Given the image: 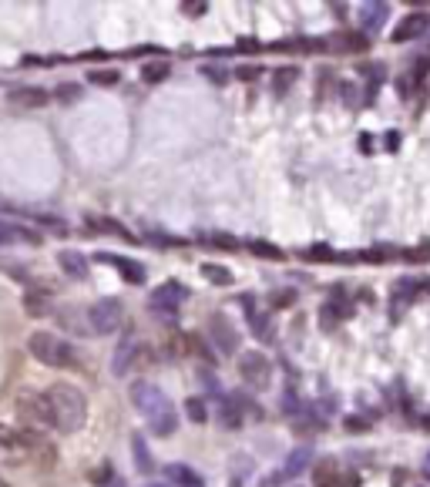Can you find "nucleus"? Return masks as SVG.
Listing matches in <instances>:
<instances>
[{
    "mask_svg": "<svg viewBox=\"0 0 430 487\" xmlns=\"http://www.w3.org/2000/svg\"><path fill=\"white\" fill-rule=\"evenodd\" d=\"M202 75H206L208 81H215V84H225V77H229V75L222 71V68H208V64L202 68Z\"/></svg>",
    "mask_w": 430,
    "mask_h": 487,
    "instance_id": "43",
    "label": "nucleus"
},
{
    "mask_svg": "<svg viewBox=\"0 0 430 487\" xmlns=\"http://www.w3.org/2000/svg\"><path fill=\"white\" fill-rule=\"evenodd\" d=\"M420 293V279H400L397 286H393V306H410L413 296Z\"/></svg>",
    "mask_w": 430,
    "mask_h": 487,
    "instance_id": "27",
    "label": "nucleus"
},
{
    "mask_svg": "<svg viewBox=\"0 0 430 487\" xmlns=\"http://www.w3.org/2000/svg\"><path fill=\"white\" fill-rule=\"evenodd\" d=\"M350 313H353V300H350V296H343V289H337L330 300L323 302V309H319V326L333 330L339 319H346Z\"/></svg>",
    "mask_w": 430,
    "mask_h": 487,
    "instance_id": "10",
    "label": "nucleus"
},
{
    "mask_svg": "<svg viewBox=\"0 0 430 487\" xmlns=\"http://www.w3.org/2000/svg\"><path fill=\"white\" fill-rule=\"evenodd\" d=\"M0 447H3V450L38 447V433H34V431H20V427H10V424H0Z\"/></svg>",
    "mask_w": 430,
    "mask_h": 487,
    "instance_id": "12",
    "label": "nucleus"
},
{
    "mask_svg": "<svg viewBox=\"0 0 430 487\" xmlns=\"http://www.w3.org/2000/svg\"><path fill=\"white\" fill-rule=\"evenodd\" d=\"M88 81H91V84H101V88H112V84H118V71H91Z\"/></svg>",
    "mask_w": 430,
    "mask_h": 487,
    "instance_id": "37",
    "label": "nucleus"
},
{
    "mask_svg": "<svg viewBox=\"0 0 430 487\" xmlns=\"http://www.w3.org/2000/svg\"><path fill=\"white\" fill-rule=\"evenodd\" d=\"M88 323H91V330L98 337H108L114 330H121V323H125V306H121V300L105 296V300L91 302L88 306Z\"/></svg>",
    "mask_w": 430,
    "mask_h": 487,
    "instance_id": "4",
    "label": "nucleus"
},
{
    "mask_svg": "<svg viewBox=\"0 0 430 487\" xmlns=\"http://www.w3.org/2000/svg\"><path fill=\"white\" fill-rule=\"evenodd\" d=\"M54 98H57V101H64V105H71V101H77V98H81V84H75V81H64V84H57V88H54Z\"/></svg>",
    "mask_w": 430,
    "mask_h": 487,
    "instance_id": "35",
    "label": "nucleus"
},
{
    "mask_svg": "<svg viewBox=\"0 0 430 487\" xmlns=\"http://www.w3.org/2000/svg\"><path fill=\"white\" fill-rule=\"evenodd\" d=\"M293 302H296V289H276L269 296V306H276V309H289Z\"/></svg>",
    "mask_w": 430,
    "mask_h": 487,
    "instance_id": "36",
    "label": "nucleus"
},
{
    "mask_svg": "<svg viewBox=\"0 0 430 487\" xmlns=\"http://www.w3.org/2000/svg\"><path fill=\"white\" fill-rule=\"evenodd\" d=\"M135 356H138V343H135V337H125L121 343H118L114 356H112V373L125 376L131 370V363H135Z\"/></svg>",
    "mask_w": 430,
    "mask_h": 487,
    "instance_id": "16",
    "label": "nucleus"
},
{
    "mask_svg": "<svg viewBox=\"0 0 430 487\" xmlns=\"http://www.w3.org/2000/svg\"><path fill=\"white\" fill-rule=\"evenodd\" d=\"M417 88H420V81H413V77L407 75V71H404V75L397 77V91H400V98H410V94L417 91Z\"/></svg>",
    "mask_w": 430,
    "mask_h": 487,
    "instance_id": "38",
    "label": "nucleus"
},
{
    "mask_svg": "<svg viewBox=\"0 0 430 487\" xmlns=\"http://www.w3.org/2000/svg\"><path fill=\"white\" fill-rule=\"evenodd\" d=\"M239 376L252 390H269V380H272V360L259 350H249L239 356Z\"/></svg>",
    "mask_w": 430,
    "mask_h": 487,
    "instance_id": "8",
    "label": "nucleus"
},
{
    "mask_svg": "<svg viewBox=\"0 0 430 487\" xmlns=\"http://www.w3.org/2000/svg\"><path fill=\"white\" fill-rule=\"evenodd\" d=\"M27 350H31V356H34L38 363L54 366V370H61V366H75L77 363L75 346H71L68 339H61L57 333H44V330H40V333H31Z\"/></svg>",
    "mask_w": 430,
    "mask_h": 487,
    "instance_id": "3",
    "label": "nucleus"
},
{
    "mask_svg": "<svg viewBox=\"0 0 430 487\" xmlns=\"http://www.w3.org/2000/svg\"><path fill=\"white\" fill-rule=\"evenodd\" d=\"M282 481H286V477H282V474H272V477H266V481H262L259 487H279Z\"/></svg>",
    "mask_w": 430,
    "mask_h": 487,
    "instance_id": "46",
    "label": "nucleus"
},
{
    "mask_svg": "<svg viewBox=\"0 0 430 487\" xmlns=\"http://www.w3.org/2000/svg\"><path fill=\"white\" fill-rule=\"evenodd\" d=\"M185 300H188V293H185V286H182V282H162L158 289H151L148 309L155 313V316H162V319H175Z\"/></svg>",
    "mask_w": 430,
    "mask_h": 487,
    "instance_id": "6",
    "label": "nucleus"
},
{
    "mask_svg": "<svg viewBox=\"0 0 430 487\" xmlns=\"http://www.w3.org/2000/svg\"><path fill=\"white\" fill-rule=\"evenodd\" d=\"M300 256L306 263H333V259H337L330 245H309V249H302Z\"/></svg>",
    "mask_w": 430,
    "mask_h": 487,
    "instance_id": "33",
    "label": "nucleus"
},
{
    "mask_svg": "<svg viewBox=\"0 0 430 487\" xmlns=\"http://www.w3.org/2000/svg\"><path fill=\"white\" fill-rule=\"evenodd\" d=\"M24 306H27V316H47L51 313V296L47 293H27Z\"/></svg>",
    "mask_w": 430,
    "mask_h": 487,
    "instance_id": "28",
    "label": "nucleus"
},
{
    "mask_svg": "<svg viewBox=\"0 0 430 487\" xmlns=\"http://www.w3.org/2000/svg\"><path fill=\"white\" fill-rule=\"evenodd\" d=\"M199 242L212 245V249H225V252H239V249H243V239H236V235H229V232H202Z\"/></svg>",
    "mask_w": 430,
    "mask_h": 487,
    "instance_id": "21",
    "label": "nucleus"
},
{
    "mask_svg": "<svg viewBox=\"0 0 430 487\" xmlns=\"http://www.w3.org/2000/svg\"><path fill=\"white\" fill-rule=\"evenodd\" d=\"M424 464H427V474H430V450H427V457H424Z\"/></svg>",
    "mask_w": 430,
    "mask_h": 487,
    "instance_id": "49",
    "label": "nucleus"
},
{
    "mask_svg": "<svg viewBox=\"0 0 430 487\" xmlns=\"http://www.w3.org/2000/svg\"><path fill=\"white\" fill-rule=\"evenodd\" d=\"M185 413H188V420H192V424H206V420H208L206 400H202V396H188V400H185Z\"/></svg>",
    "mask_w": 430,
    "mask_h": 487,
    "instance_id": "31",
    "label": "nucleus"
},
{
    "mask_svg": "<svg viewBox=\"0 0 430 487\" xmlns=\"http://www.w3.org/2000/svg\"><path fill=\"white\" fill-rule=\"evenodd\" d=\"M57 265H61V272L68 276V279H88V259L75 252V249H64V252H57Z\"/></svg>",
    "mask_w": 430,
    "mask_h": 487,
    "instance_id": "15",
    "label": "nucleus"
},
{
    "mask_svg": "<svg viewBox=\"0 0 430 487\" xmlns=\"http://www.w3.org/2000/svg\"><path fill=\"white\" fill-rule=\"evenodd\" d=\"M182 10H185V14H192V17H199V14H206V3H185Z\"/></svg>",
    "mask_w": 430,
    "mask_h": 487,
    "instance_id": "45",
    "label": "nucleus"
},
{
    "mask_svg": "<svg viewBox=\"0 0 430 487\" xmlns=\"http://www.w3.org/2000/svg\"><path fill=\"white\" fill-rule=\"evenodd\" d=\"M169 477L175 481L178 487H206V481L188 467V464H169Z\"/></svg>",
    "mask_w": 430,
    "mask_h": 487,
    "instance_id": "22",
    "label": "nucleus"
},
{
    "mask_svg": "<svg viewBox=\"0 0 430 487\" xmlns=\"http://www.w3.org/2000/svg\"><path fill=\"white\" fill-rule=\"evenodd\" d=\"M339 477L337 470V461L333 457H323V461H316V467H313V484L316 487H333Z\"/></svg>",
    "mask_w": 430,
    "mask_h": 487,
    "instance_id": "20",
    "label": "nucleus"
},
{
    "mask_svg": "<svg viewBox=\"0 0 430 487\" xmlns=\"http://www.w3.org/2000/svg\"><path fill=\"white\" fill-rule=\"evenodd\" d=\"M367 427H370V424H367V420H360V417H346V431H367Z\"/></svg>",
    "mask_w": 430,
    "mask_h": 487,
    "instance_id": "44",
    "label": "nucleus"
},
{
    "mask_svg": "<svg viewBox=\"0 0 430 487\" xmlns=\"http://www.w3.org/2000/svg\"><path fill=\"white\" fill-rule=\"evenodd\" d=\"M101 487H125V481H121V477H118V474H114L112 481H105V484H101Z\"/></svg>",
    "mask_w": 430,
    "mask_h": 487,
    "instance_id": "47",
    "label": "nucleus"
},
{
    "mask_svg": "<svg viewBox=\"0 0 430 487\" xmlns=\"http://www.w3.org/2000/svg\"><path fill=\"white\" fill-rule=\"evenodd\" d=\"M101 263H108V265H114L121 276H125V282H131V286H141L145 282V265L141 263H135V259H125V256H101Z\"/></svg>",
    "mask_w": 430,
    "mask_h": 487,
    "instance_id": "13",
    "label": "nucleus"
},
{
    "mask_svg": "<svg viewBox=\"0 0 430 487\" xmlns=\"http://www.w3.org/2000/svg\"><path fill=\"white\" fill-rule=\"evenodd\" d=\"M282 413H286V417H296V420H300L302 413H306V403H302L300 396L289 390V394L282 396Z\"/></svg>",
    "mask_w": 430,
    "mask_h": 487,
    "instance_id": "34",
    "label": "nucleus"
},
{
    "mask_svg": "<svg viewBox=\"0 0 430 487\" xmlns=\"http://www.w3.org/2000/svg\"><path fill=\"white\" fill-rule=\"evenodd\" d=\"M47 407H51V424H54L57 433H75L84 427L88 420V400L84 394L71 387V383H51L47 390Z\"/></svg>",
    "mask_w": 430,
    "mask_h": 487,
    "instance_id": "2",
    "label": "nucleus"
},
{
    "mask_svg": "<svg viewBox=\"0 0 430 487\" xmlns=\"http://www.w3.org/2000/svg\"><path fill=\"white\" fill-rule=\"evenodd\" d=\"M259 75H262V71H259V68H252V64H245V68L239 64V68H236V77H239V81H256Z\"/></svg>",
    "mask_w": 430,
    "mask_h": 487,
    "instance_id": "41",
    "label": "nucleus"
},
{
    "mask_svg": "<svg viewBox=\"0 0 430 487\" xmlns=\"http://www.w3.org/2000/svg\"><path fill=\"white\" fill-rule=\"evenodd\" d=\"M131 403H135L138 413L148 420V427H151L155 437H171V433L178 431V413H175V403H171L169 396L162 394L155 383H145V380L131 383Z\"/></svg>",
    "mask_w": 430,
    "mask_h": 487,
    "instance_id": "1",
    "label": "nucleus"
},
{
    "mask_svg": "<svg viewBox=\"0 0 430 487\" xmlns=\"http://www.w3.org/2000/svg\"><path fill=\"white\" fill-rule=\"evenodd\" d=\"M215 420L222 424L225 431H239L245 424L243 417V396H219V410H215Z\"/></svg>",
    "mask_w": 430,
    "mask_h": 487,
    "instance_id": "11",
    "label": "nucleus"
},
{
    "mask_svg": "<svg viewBox=\"0 0 430 487\" xmlns=\"http://www.w3.org/2000/svg\"><path fill=\"white\" fill-rule=\"evenodd\" d=\"M7 101L20 105V108H44L51 101V94L44 91V88H17V91L7 94Z\"/></svg>",
    "mask_w": 430,
    "mask_h": 487,
    "instance_id": "18",
    "label": "nucleus"
},
{
    "mask_svg": "<svg viewBox=\"0 0 430 487\" xmlns=\"http://www.w3.org/2000/svg\"><path fill=\"white\" fill-rule=\"evenodd\" d=\"M420 293H427V296H430V279H424V282H420Z\"/></svg>",
    "mask_w": 430,
    "mask_h": 487,
    "instance_id": "48",
    "label": "nucleus"
},
{
    "mask_svg": "<svg viewBox=\"0 0 430 487\" xmlns=\"http://www.w3.org/2000/svg\"><path fill=\"white\" fill-rule=\"evenodd\" d=\"M387 17H390V3H363L360 7V24L367 34H376L387 24Z\"/></svg>",
    "mask_w": 430,
    "mask_h": 487,
    "instance_id": "14",
    "label": "nucleus"
},
{
    "mask_svg": "<svg viewBox=\"0 0 430 487\" xmlns=\"http://www.w3.org/2000/svg\"><path fill=\"white\" fill-rule=\"evenodd\" d=\"M169 75H171L169 61H151V64H141V81H145V84H162Z\"/></svg>",
    "mask_w": 430,
    "mask_h": 487,
    "instance_id": "26",
    "label": "nucleus"
},
{
    "mask_svg": "<svg viewBox=\"0 0 430 487\" xmlns=\"http://www.w3.org/2000/svg\"><path fill=\"white\" fill-rule=\"evenodd\" d=\"M206 337L208 343L215 346V353H225L232 356L236 350H239V330H236V323L225 316V313H212V316L206 319Z\"/></svg>",
    "mask_w": 430,
    "mask_h": 487,
    "instance_id": "7",
    "label": "nucleus"
},
{
    "mask_svg": "<svg viewBox=\"0 0 430 487\" xmlns=\"http://www.w3.org/2000/svg\"><path fill=\"white\" fill-rule=\"evenodd\" d=\"M339 40H326V51L333 47V51H367L370 47V38H363V34H337Z\"/></svg>",
    "mask_w": 430,
    "mask_h": 487,
    "instance_id": "23",
    "label": "nucleus"
},
{
    "mask_svg": "<svg viewBox=\"0 0 430 487\" xmlns=\"http://www.w3.org/2000/svg\"><path fill=\"white\" fill-rule=\"evenodd\" d=\"M259 47H262V44H259V40H252V38H243L239 44H236V51H243V54H256Z\"/></svg>",
    "mask_w": 430,
    "mask_h": 487,
    "instance_id": "42",
    "label": "nucleus"
},
{
    "mask_svg": "<svg viewBox=\"0 0 430 487\" xmlns=\"http://www.w3.org/2000/svg\"><path fill=\"white\" fill-rule=\"evenodd\" d=\"M430 31V14L427 10H410V14H404V20L393 27V38L397 44H404V40H417V38H424Z\"/></svg>",
    "mask_w": 430,
    "mask_h": 487,
    "instance_id": "9",
    "label": "nucleus"
},
{
    "mask_svg": "<svg viewBox=\"0 0 430 487\" xmlns=\"http://www.w3.org/2000/svg\"><path fill=\"white\" fill-rule=\"evenodd\" d=\"M424 427H427V431H430V417H427V420H424Z\"/></svg>",
    "mask_w": 430,
    "mask_h": 487,
    "instance_id": "50",
    "label": "nucleus"
},
{
    "mask_svg": "<svg viewBox=\"0 0 430 487\" xmlns=\"http://www.w3.org/2000/svg\"><path fill=\"white\" fill-rule=\"evenodd\" d=\"M151 487H162V484H151Z\"/></svg>",
    "mask_w": 430,
    "mask_h": 487,
    "instance_id": "51",
    "label": "nucleus"
},
{
    "mask_svg": "<svg viewBox=\"0 0 430 487\" xmlns=\"http://www.w3.org/2000/svg\"><path fill=\"white\" fill-rule=\"evenodd\" d=\"M88 222H91V229H98V232H112V235H118V239H128V242L135 239L128 229H125L121 222H114V219H94V215H91Z\"/></svg>",
    "mask_w": 430,
    "mask_h": 487,
    "instance_id": "29",
    "label": "nucleus"
},
{
    "mask_svg": "<svg viewBox=\"0 0 430 487\" xmlns=\"http://www.w3.org/2000/svg\"><path fill=\"white\" fill-rule=\"evenodd\" d=\"M148 239L155 245H185V239H178V235H169V232H148Z\"/></svg>",
    "mask_w": 430,
    "mask_h": 487,
    "instance_id": "39",
    "label": "nucleus"
},
{
    "mask_svg": "<svg viewBox=\"0 0 430 487\" xmlns=\"http://www.w3.org/2000/svg\"><path fill=\"white\" fill-rule=\"evenodd\" d=\"M333 487H360V474H353V470H343Z\"/></svg>",
    "mask_w": 430,
    "mask_h": 487,
    "instance_id": "40",
    "label": "nucleus"
},
{
    "mask_svg": "<svg viewBox=\"0 0 430 487\" xmlns=\"http://www.w3.org/2000/svg\"><path fill=\"white\" fill-rule=\"evenodd\" d=\"M300 77V68L293 64V68H279V71H272V84H276V94H286L289 91V84Z\"/></svg>",
    "mask_w": 430,
    "mask_h": 487,
    "instance_id": "30",
    "label": "nucleus"
},
{
    "mask_svg": "<svg viewBox=\"0 0 430 487\" xmlns=\"http://www.w3.org/2000/svg\"><path fill=\"white\" fill-rule=\"evenodd\" d=\"M249 326H252V333H256V339H262V343H269V339L276 337V330H272V323L266 316H259V313H252L249 316Z\"/></svg>",
    "mask_w": 430,
    "mask_h": 487,
    "instance_id": "32",
    "label": "nucleus"
},
{
    "mask_svg": "<svg viewBox=\"0 0 430 487\" xmlns=\"http://www.w3.org/2000/svg\"><path fill=\"white\" fill-rule=\"evenodd\" d=\"M245 249H249L252 256H259V259H272V263H282V259H286V252H282L279 245L266 242V239H249Z\"/></svg>",
    "mask_w": 430,
    "mask_h": 487,
    "instance_id": "24",
    "label": "nucleus"
},
{
    "mask_svg": "<svg viewBox=\"0 0 430 487\" xmlns=\"http://www.w3.org/2000/svg\"><path fill=\"white\" fill-rule=\"evenodd\" d=\"M17 410H20V417H24L27 427H34V431H54V424H51V407H47L44 390H24V394L17 396Z\"/></svg>",
    "mask_w": 430,
    "mask_h": 487,
    "instance_id": "5",
    "label": "nucleus"
},
{
    "mask_svg": "<svg viewBox=\"0 0 430 487\" xmlns=\"http://www.w3.org/2000/svg\"><path fill=\"white\" fill-rule=\"evenodd\" d=\"M131 457H135V467L141 470V474H155V457H151L148 450V440L145 437H131Z\"/></svg>",
    "mask_w": 430,
    "mask_h": 487,
    "instance_id": "19",
    "label": "nucleus"
},
{
    "mask_svg": "<svg viewBox=\"0 0 430 487\" xmlns=\"http://www.w3.org/2000/svg\"><path fill=\"white\" fill-rule=\"evenodd\" d=\"M202 276H206L212 286H232V269L229 265H222V263H202Z\"/></svg>",
    "mask_w": 430,
    "mask_h": 487,
    "instance_id": "25",
    "label": "nucleus"
},
{
    "mask_svg": "<svg viewBox=\"0 0 430 487\" xmlns=\"http://www.w3.org/2000/svg\"><path fill=\"white\" fill-rule=\"evenodd\" d=\"M309 464H313V447L309 444H302V447L289 450L286 454V464H282V477H296V474H302V470H309Z\"/></svg>",
    "mask_w": 430,
    "mask_h": 487,
    "instance_id": "17",
    "label": "nucleus"
}]
</instances>
